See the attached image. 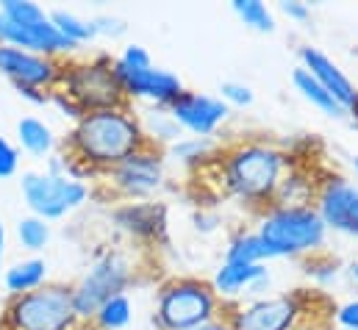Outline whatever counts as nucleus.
<instances>
[{
    "label": "nucleus",
    "instance_id": "34",
    "mask_svg": "<svg viewBox=\"0 0 358 330\" xmlns=\"http://www.w3.org/2000/svg\"><path fill=\"white\" fill-rule=\"evenodd\" d=\"M17 166H20V153H17V148H14L8 139L0 136V178H11V175L17 172Z\"/></svg>",
    "mask_w": 358,
    "mask_h": 330
},
{
    "label": "nucleus",
    "instance_id": "6",
    "mask_svg": "<svg viewBox=\"0 0 358 330\" xmlns=\"http://www.w3.org/2000/svg\"><path fill=\"white\" fill-rule=\"evenodd\" d=\"M59 78L64 81V89H67L64 94L73 103H78L84 114L106 111V108H125V92L114 76V59L100 56L87 64H76Z\"/></svg>",
    "mask_w": 358,
    "mask_h": 330
},
{
    "label": "nucleus",
    "instance_id": "29",
    "mask_svg": "<svg viewBox=\"0 0 358 330\" xmlns=\"http://www.w3.org/2000/svg\"><path fill=\"white\" fill-rule=\"evenodd\" d=\"M0 14H6L8 20L20 22V25H34V22H42L48 17V11L39 3H31V0H3Z\"/></svg>",
    "mask_w": 358,
    "mask_h": 330
},
{
    "label": "nucleus",
    "instance_id": "24",
    "mask_svg": "<svg viewBox=\"0 0 358 330\" xmlns=\"http://www.w3.org/2000/svg\"><path fill=\"white\" fill-rule=\"evenodd\" d=\"M214 153H217V142L211 136H186L183 134L178 142L170 145V156L189 166H200L211 162Z\"/></svg>",
    "mask_w": 358,
    "mask_h": 330
},
{
    "label": "nucleus",
    "instance_id": "38",
    "mask_svg": "<svg viewBox=\"0 0 358 330\" xmlns=\"http://www.w3.org/2000/svg\"><path fill=\"white\" fill-rule=\"evenodd\" d=\"M17 92L22 94V97H28V100H34V103H48V94L42 92V89H34V86H17Z\"/></svg>",
    "mask_w": 358,
    "mask_h": 330
},
{
    "label": "nucleus",
    "instance_id": "28",
    "mask_svg": "<svg viewBox=\"0 0 358 330\" xmlns=\"http://www.w3.org/2000/svg\"><path fill=\"white\" fill-rule=\"evenodd\" d=\"M17 236H20V242H22V248L31 250V252H36V250H42L48 242H50V225L45 222V220H39V217H25V220H20V225H17Z\"/></svg>",
    "mask_w": 358,
    "mask_h": 330
},
{
    "label": "nucleus",
    "instance_id": "1",
    "mask_svg": "<svg viewBox=\"0 0 358 330\" xmlns=\"http://www.w3.org/2000/svg\"><path fill=\"white\" fill-rule=\"evenodd\" d=\"M217 166L222 189L231 197L264 214L267 208H272V197L289 166V156L267 142H242L225 150Z\"/></svg>",
    "mask_w": 358,
    "mask_h": 330
},
{
    "label": "nucleus",
    "instance_id": "37",
    "mask_svg": "<svg viewBox=\"0 0 358 330\" xmlns=\"http://www.w3.org/2000/svg\"><path fill=\"white\" fill-rule=\"evenodd\" d=\"M53 103H56L67 117H73V120H81V117H84V108H81L78 103H73L64 92H53Z\"/></svg>",
    "mask_w": 358,
    "mask_h": 330
},
{
    "label": "nucleus",
    "instance_id": "23",
    "mask_svg": "<svg viewBox=\"0 0 358 330\" xmlns=\"http://www.w3.org/2000/svg\"><path fill=\"white\" fill-rule=\"evenodd\" d=\"M17 139L31 156H48L53 150V131L36 117H22L17 122Z\"/></svg>",
    "mask_w": 358,
    "mask_h": 330
},
{
    "label": "nucleus",
    "instance_id": "31",
    "mask_svg": "<svg viewBox=\"0 0 358 330\" xmlns=\"http://www.w3.org/2000/svg\"><path fill=\"white\" fill-rule=\"evenodd\" d=\"M306 266H308V275H311L320 286H331V283L339 280V264H336L334 258H317V255H311Z\"/></svg>",
    "mask_w": 358,
    "mask_h": 330
},
{
    "label": "nucleus",
    "instance_id": "11",
    "mask_svg": "<svg viewBox=\"0 0 358 330\" xmlns=\"http://www.w3.org/2000/svg\"><path fill=\"white\" fill-rule=\"evenodd\" d=\"M167 108L180 125V131L189 136H211L231 117V108L220 97L189 92V89H183Z\"/></svg>",
    "mask_w": 358,
    "mask_h": 330
},
{
    "label": "nucleus",
    "instance_id": "7",
    "mask_svg": "<svg viewBox=\"0 0 358 330\" xmlns=\"http://www.w3.org/2000/svg\"><path fill=\"white\" fill-rule=\"evenodd\" d=\"M20 186H22V197L28 208L34 211V217L45 222L76 211L90 194V189L78 178L48 175V172H25Z\"/></svg>",
    "mask_w": 358,
    "mask_h": 330
},
{
    "label": "nucleus",
    "instance_id": "22",
    "mask_svg": "<svg viewBox=\"0 0 358 330\" xmlns=\"http://www.w3.org/2000/svg\"><path fill=\"white\" fill-rule=\"evenodd\" d=\"M272 258H275V252L259 236V231L234 236L228 245V252H225V261H236V264H267Z\"/></svg>",
    "mask_w": 358,
    "mask_h": 330
},
{
    "label": "nucleus",
    "instance_id": "36",
    "mask_svg": "<svg viewBox=\"0 0 358 330\" xmlns=\"http://www.w3.org/2000/svg\"><path fill=\"white\" fill-rule=\"evenodd\" d=\"M280 14L289 17L292 22H308L311 20V6L303 0H283L280 3Z\"/></svg>",
    "mask_w": 358,
    "mask_h": 330
},
{
    "label": "nucleus",
    "instance_id": "20",
    "mask_svg": "<svg viewBox=\"0 0 358 330\" xmlns=\"http://www.w3.org/2000/svg\"><path fill=\"white\" fill-rule=\"evenodd\" d=\"M139 125H142V134H145L148 145H153V148L173 145V142H178L180 136H183L180 125L173 120L170 108H164V106H150L148 111H142Z\"/></svg>",
    "mask_w": 358,
    "mask_h": 330
},
{
    "label": "nucleus",
    "instance_id": "5",
    "mask_svg": "<svg viewBox=\"0 0 358 330\" xmlns=\"http://www.w3.org/2000/svg\"><path fill=\"white\" fill-rule=\"evenodd\" d=\"M76 320L73 289L56 283L17 294L6 311L8 330H73Z\"/></svg>",
    "mask_w": 358,
    "mask_h": 330
},
{
    "label": "nucleus",
    "instance_id": "43",
    "mask_svg": "<svg viewBox=\"0 0 358 330\" xmlns=\"http://www.w3.org/2000/svg\"><path fill=\"white\" fill-rule=\"evenodd\" d=\"M350 275H353V280H356V283H358V261H356V264H353V269H350Z\"/></svg>",
    "mask_w": 358,
    "mask_h": 330
},
{
    "label": "nucleus",
    "instance_id": "42",
    "mask_svg": "<svg viewBox=\"0 0 358 330\" xmlns=\"http://www.w3.org/2000/svg\"><path fill=\"white\" fill-rule=\"evenodd\" d=\"M348 114H350V117H353V120H356V122H358V97H356V100H353V106L348 108Z\"/></svg>",
    "mask_w": 358,
    "mask_h": 330
},
{
    "label": "nucleus",
    "instance_id": "32",
    "mask_svg": "<svg viewBox=\"0 0 358 330\" xmlns=\"http://www.w3.org/2000/svg\"><path fill=\"white\" fill-rule=\"evenodd\" d=\"M117 64L125 70H148V67H153V59L142 45H128L122 50V56L117 59Z\"/></svg>",
    "mask_w": 358,
    "mask_h": 330
},
{
    "label": "nucleus",
    "instance_id": "14",
    "mask_svg": "<svg viewBox=\"0 0 358 330\" xmlns=\"http://www.w3.org/2000/svg\"><path fill=\"white\" fill-rule=\"evenodd\" d=\"M114 76L122 83L125 97H139V100H148L150 106H164L167 108L183 92V83H180L178 76L170 73V70H162V67L125 70L114 59Z\"/></svg>",
    "mask_w": 358,
    "mask_h": 330
},
{
    "label": "nucleus",
    "instance_id": "8",
    "mask_svg": "<svg viewBox=\"0 0 358 330\" xmlns=\"http://www.w3.org/2000/svg\"><path fill=\"white\" fill-rule=\"evenodd\" d=\"M231 330H297L303 311V294H275L248 303H231L222 311Z\"/></svg>",
    "mask_w": 358,
    "mask_h": 330
},
{
    "label": "nucleus",
    "instance_id": "15",
    "mask_svg": "<svg viewBox=\"0 0 358 330\" xmlns=\"http://www.w3.org/2000/svg\"><path fill=\"white\" fill-rule=\"evenodd\" d=\"M0 45L20 48V50H28V53H39V56L67 53V50L76 48L73 42H67L56 31L50 17H45L42 22H34V25H20V22L8 20L6 14H0Z\"/></svg>",
    "mask_w": 358,
    "mask_h": 330
},
{
    "label": "nucleus",
    "instance_id": "26",
    "mask_svg": "<svg viewBox=\"0 0 358 330\" xmlns=\"http://www.w3.org/2000/svg\"><path fill=\"white\" fill-rule=\"evenodd\" d=\"M231 11L250 31H259V34H272L275 31V14H272V8H269L267 3H262V0H234Z\"/></svg>",
    "mask_w": 358,
    "mask_h": 330
},
{
    "label": "nucleus",
    "instance_id": "18",
    "mask_svg": "<svg viewBox=\"0 0 358 330\" xmlns=\"http://www.w3.org/2000/svg\"><path fill=\"white\" fill-rule=\"evenodd\" d=\"M117 225L122 231H128L131 236H139V239H159L164 234V206L162 203H128L122 206L117 214H114Z\"/></svg>",
    "mask_w": 358,
    "mask_h": 330
},
{
    "label": "nucleus",
    "instance_id": "9",
    "mask_svg": "<svg viewBox=\"0 0 358 330\" xmlns=\"http://www.w3.org/2000/svg\"><path fill=\"white\" fill-rule=\"evenodd\" d=\"M128 283H131V264L120 252L103 255L87 272V278L73 289L78 320H92L106 300H111L114 294H125Z\"/></svg>",
    "mask_w": 358,
    "mask_h": 330
},
{
    "label": "nucleus",
    "instance_id": "25",
    "mask_svg": "<svg viewBox=\"0 0 358 330\" xmlns=\"http://www.w3.org/2000/svg\"><path fill=\"white\" fill-rule=\"evenodd\" d=\"M48 17H50V22L56 25V31H59L67 42H73L76 48L97 36V34H94V22H92V20H84V17H78V14H73V11L56 8V11H50Z\"/></svg>",
    "mask_w": 358,
    "mask_h": 330
},
{
    "label": "nucleus",
    "instance_id": "12",
    "mask_svg": "<svg viewBox=\"0 0 358 330\" xmlns=\"http://www.w3.org/2000/svg\"><path fill=\"white\" fill-rule=\"evenodd\" d=\"M117 189L125 197H150L153 192L162 189L164 180V159L159 153V148L148 145L142 150H136L134 156H128L122 164L111 169Z\"/></svg>",
    "mask_w": 358,
    "mask_h": 330
},
{
    "label": "nucleus",
    "instance_id": "41",
    "mask_svg": "<svg viewBox=\"0 0 358 330\" xmlns=\"http://www.w3.org/2000/svg\"><path fill=\"white\" fill-rule=\"evenodd\" d=\"M3 250H6V228L0 222V258H3Z\"/></svg>",
    "mask_w": 358,
    "mask_h": 330
},
{
    "label": "nucleus",
    "instance_id": "30",
    "mask_svg": "<svg viewBox=\"0 0 358 330\" xmlns=\"http://www.w3.org/2000/svg\"><path fill=\"white\" fill-rule=\"evenodd\" d=\"M220 100L228 106V108H248V106H253V100H256V94H253V89L248 86V83L242 81H222L220 83Z\"/></svg>",
    "mask_w": 358,
    "mask_h": 330
},
{
    "label": "nucleus",
    "instance_id": "40",
    "mask_svg": "<svg viewBox=\"0 0 358 330\" xmlns=\"http://www.w3.org/2000/svg\"><path fill=\"white\" fill-rule=\"evenodd\" d=\"M194 330H231V325L225 322V317H220V320H214V322H208V325H200V328Z\"/></svg>",
    "mask_w": 358,
    "mask_h": 330
},
{
    "label": "nucleus",
    "instance_id": "13",
    "mask_svg": "<svg viewBox=\"0 0 358 330\" xmlns=\"http://www.w3.org/2000/svg\"><path fill=\"white\" fill-rule=\"evenodd\" d=\"M272 278H269L267 264H236V261H222V266L211 278V289L217 297L225 300H259L267 297Z\"/></svg>",
    "mask_w": 358,
    "mask_h": 330
},
{
    "label": "nucleus",
    "instance_id": "27",
    "mask_svg": "<svg viewBox=\"0 0 358 330\" xmlns=\"http://www.w3.org/2000/svg\"><path fill=\"white\" fill-rule=\"evenodd\" d=\"M131 317H134V308H131L128 294H114V297L106 300V303L97 308V314H94L97 325L103 330H122L131 322Z\"/></svg>",
    "mask_w": 358,
    "mask_h": 330
},
{
    "label": "nucleus",
    "instance_id": "33",
    "mask_svg": "<svg viewBox=\"0 0 358 330\" xmlns=\"http://www.w3.org/2000/svg\"><path fill=\"white\" fill-rule=\"evenodd\" d=\"M334 322L342 330H358V300H348L334 308Z\"/></svg>",
    "mask_w": 358,
    "mask_h": 330
},
{
    "label": "nucleus",
    "instance_id": "21",
    "mask_svg": "<svg viewBox=\"0 0 358 330\" xmlns=\"http://www.w3.org/2000/svg\"><path fill=\"white\" fill-rule=\"evenodd\" d=\"M45 275H48V264L42 258H28V261H17L6 272L3 283L17 297V294H25V292H34V289L45 286Z\"/></svg>",
    "mask_w": 358,
    "mask_h": 330
},
{
    "label": "nucleus",
    "instance_id": "45",
    "mask_svg": "<svg viewBox=\"0 0 358 330\" xmlns=\"http://www.w3.org/2000/svg\"><path fill=\"white\" fill-rule=\"evenodd\" d=\"M325 330H342V328H325Z\"/></svg>",
    "mask_w": 358,
    "mask_h": 330
},
{
    "label": "nucleus",
    "instance_id": "19",
    "mask_svg": "<svg viewBox=\"0 0 358 330\" xmlns=\"http://www.w3.org/2000/svg\"><path fill=\"white\" fill-rule=\"evenodd\" d=\"M292 83H294V89L303 94V100H308L314 108H320L325 117H334V120H342V117H348V108L322 86V83L317 81L308 70H303V67H294V73H292Z\"/></svg>",
    "mask_w": 358,
    "mask_h": 330
},
{
    "label": "nucleus",
    "instance_id": "10",
    "mask_svg": "<svg viewBox=\"0 0 358 330\" xmlns=\"http://www.w3.org/2000/svg\"><path fill=\"white\" fill-rule=\"evenodd\" d=\"M314 211L328 231L358 239V183L342 175H328L317 183Z\"/></svg>",
    "mask_w": 358,
    "mask_h": 330
},
{
    "label": "nucleus",
    "instance_id": "35",
    "mask_svg": "<svg viewBox=\"0 0 358 330\" xmlns=\"http://www.w3.org/2000/svg\"><path fill=\"white\" fill-rule=\"evenodd\" d=\"M92 22H94V34L97 36H122L125 34V22L120 17L103 14V17H94Z\"/></svg>",
    "mask_w": 358,
    "mask_h": 330
},
{
    "label": "nucleus",
    "instance_id": "44",
    "mask_svg": "<svg viewBox=\"0 0 358 330\" xmlns=\"http://www.w3.org/2000/svg\"><path fill=\"white\" fill-rule=\"evenodd\" d=\"M353 166H356V175H358V156H353Z\"/></svg>",
    "mask_w": 358,
    "mask_h": 330
},
{
    "label": "nucleus",
    "instance_id": "3",
    "mask_svg": "<svg viewBox=\"0 0 358 330\" xmlns=\"http://www.w3.org/2000/svg\"><path fill=\"white\" fill-rule=\"evenodd\" d=\"M222 311L225 303L217 297L208 280L173 278L159 289L153 322L159 330H194L220 320Z\"/></svg>",
    "mask_w": 358,
    "mask_h": 330
},
{
    "label": "nucleus",
    "instance_id": "17",
    "mask_svg": "<svg viewBox=\"0 0 358 330\" xmlns=\"http://www.w3.org/2000/svg\"><path fill=\"white\" fill-rule=\"evenodd\" d=\"M297 56H300V67L308 70V73L322 83V86H325V89H328L345 108L353 106V100L358 97V86L345 76V70H342L328 53H322L320 48L303 45V48L297 50Z\"/></svg>",
    "mask_w": 358,
    "mask_h": 330
},
{
    "label": "nucleus",
    "instance_id": "2",
    "mask_svg": "<svg viewBox=\"0 0 358 330\" xmlns=\"http://www.w3.org/2000/svg\"><path fill=\"white\" fill-rule=\"evenodd\" d=\"M148 148L139 120L128 108H106L90 111L78 120L76 131L70 134L73 159L87 166H108L114 169L136 150Z\"/></svg>",
    "mask_w": 358,
    "mask_h": 330
},
{
    "label": "nucleus",
    "instance_id": "39",
    "mask_svg": "<svg viewBox=\"0 0 358 330\" xmlns=\"http://www.w3.org/2000/svg\"><path fill=\"white\" fill-rule=\"evenodd\" d=\"M194 222H197V231H214V228H217V217H203V214H197Z\"/></svg>",
    "mask_w": 358,
    "mask_h": 330
},
{
    "label": "nucleus",
    "instance_id": "4",
    "mask_svg": "<svg viewBox=\"0 0 358 330\" xmlns=\"http://www.w3.org/2000/svg\"><path fill=\"white\" fill-rule=\"evenodd\" d=\"M259 236L267 242L275 258L314 255L328 239L314 206H272L259 217Z\"/></svg>",
    "mask_w": 358,
    "mask_h": 330
},
{
    "label": "nucleus",
    "instance_id": "16",
    "mask_svg": "<svg viewBox=\"0 0 358 330\" xmlns=\"http://www.w3.org/2000/svg\"><path fill=\"white\" fill-rule=\"evenodd\" d=\"M0 73L8 76L14 86H34L45 89L59 81V67L39 53H28L20 48L0 45Z\"/></svg>",
    "mask_w": 358,
    "mask_h": 330
}]
</instances>
